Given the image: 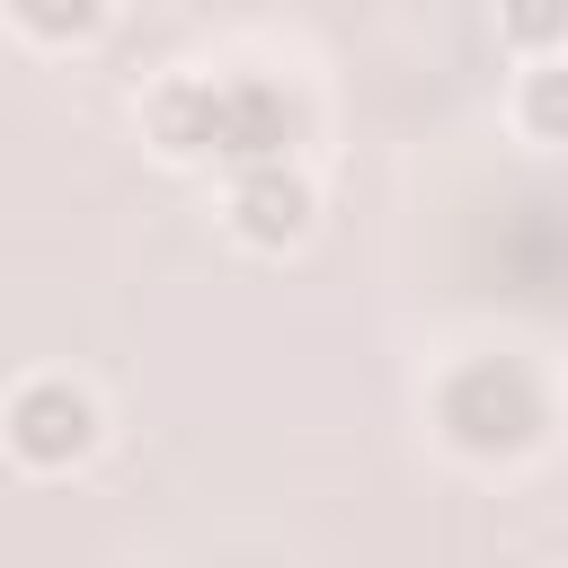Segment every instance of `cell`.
I'll list each match as a JSON object with an SVG mask.
<instances>
[{
  "label": "cell",
  "mask_w": 568,
  "mask_h": 568,
  "mask_svg": "<svg viewBox=\"0 0 568 568\" xmlns=\"http://www.w3.org/2000/svg\"><path fill=\"white\" fill-rule=\"evenodd\" d=\"M18 18H27L36 36H80V27L98 18V0H18Z\"/></svg>",
  "instance_id": "obj_8"
},
{
  "label": "cell",
  "mask_w": 568,
  "mask_h": 568,
  "mask_svg": "<svg viewBox=\"0 0 568 568\" xmlns=\"http://www.w3.org/2000/svg\"><path fill=\"white\" fill-rule=\"evenodd\" d=\"M444 426H453L470 453H515V444H532L541 399H532V382H524L515 364H470V373H453V390H444Z\"/></svg>",
  "instance_id": "obj_1"
},
{
  "label": "cell",
  "mask_w": 568,
  "mask_h": 568,
  "mask_svg": "<svg viewBox=\"0 0 568 568\" xmlns=\"http://www.w3.org/2000/svg\"><path fill=\"white\" fill-rule=\"evenodd\" d=\"M506 36L515 44H559L568 36V0H506Z\"/></svg>",
  "instance_id": "obj_7"
},
{
  "label": "cell",
  "mask_w": 568,
  "mask_h": 568,
  "mask_svg": "<svg viewBox=\"0 0 568 568\" xmlns=\"http://www.w3.org/2000/svg\"><path fill=\"white\" fill-rule=\"evenodd\" d=\"M524 124L550 133V142H568V71H532L524 80Z\"/></svg>",
  "instance_id": "obj_6"
},
{
  "label": "cell",
  "mask_w": 568,
  "mask_h": 568,
  "mask_svg": "<svg viewBox=\"0 0 568 568\" xmlns=\"http://www.w3.org/2000/svg\"><path fill=\"white\" fill-rule=\"evenodd\" d=\"M284 142H293V106H284V89H266V80H231V89H222V142H213V151L257 169V160H275Z\"/></svg>",
  "instance_id": "obj_3"
},
{
  "label": "cell",
  "mask_w": 568,
  "mask_h": 568,
  "mask_svg": "<svg viewBox=\"0 0 568 568\" xmlns=\"http://www.w3.org/2000/svg\"><path fill=\"white\" fill-rule=\"evenodd\" d=\"M151 133H160V151H178V160L213 151V142H222V89H213V80H169V89L151 98Z\"/></svg>",
  "instance_id": "obj_5"
},
{
  "label": "cell",
  "mask_w": 568,
  "mask_h": 568,
  "mask_svg": "<svg viewBox=\"0 0 568 568\" xmlns=\"http://www.w3.org/2000/svg\"><path fill=\"white\" fill-rule=\"evenodd\" d=\"M9 444H18L36 470L71 462V453L89 444V399H80L71 382H27V390H18V408H9Z\"/></svg>",
  "instance_id": "obj_2"
},
{
  "label": "cell",
  "mask_w": 568,
  "mask_h": 568,
  "mask_svg": "<svg viewBox=\"0 0 568 568\" xmlns=\"http://www.w3.org/2000/svg\"><path fill=\"white\" fill-rule=\"evenodd\" d=\"M231 222H240V240H257V248H284V240L311 222V186H302L293 169L257 160V169L240 178V195H231Z\"/></svg>",
  "instance_id": "obj_4"
}]
</instances>
